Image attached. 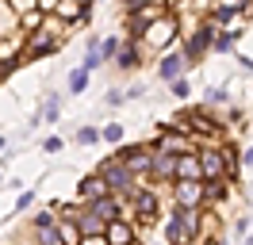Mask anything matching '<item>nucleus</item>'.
I'll use <instances>...</instances> for the list:
<instances>
[{
    "mask_svg": "<svg viewBox=\"0 0 253 245\" xmlns=\"http://www.w3.org/2000/svg\"><path fill=\"white\" fill-rule=\"evenodd\" d=\"M200 234V211L196 207H176L165 222V242L169 245H192Z\"/></svg>",
    "mask_w": 253,
    "mask_h": 245,
    "instance_id": "f257e3e1",
    "label": "nucleus"
},
{
    "mask_svg": "<svg viewBox=\"0 0 253 245\" xmlns=\"http://www.w3.org/2000/svg\"><path fill=\"white\" fill-rule=\"evenodd\" d=\"M96 176L104 180V188H108L111 196H126V199H130V192H134V172H130V168L119 161V157H108V161H100Z\"/></svg>",
    "mask_w": 253,
    "mask_h": 245,
    "instance_id": "f03ea898",
    "label": "nucleus"
},
{
    "mask_svg": "<svg viewBox=\"0 0 253 245\" xmlns=\"http://www.w3.org/2000/svg\"><path fill=\"white\" fill-rule=\"evenodd\" d=\"M173 39H176V15H165V12L142 31V42L150 46V50H165Z\"/></svg>",
    "mask_w": 253,
    "mask_h": 245,
    "instance_id": "7ed1b4c3",
    "label": "nucleus"
},
{
    "mask_svg": "<svg viewBox=\"0 0 253 245\" xmlns=\"http://www.w3.org/2000/svg\"><path fill=\"white\" fill-rule=\"evenodd\" d=\"M158 153H169V157H180V153H196L192 150V134L188 130H176V126H169V130H161L158 134V146H154Z\"/></svg>",
    "mask_w": 253,
    "mask_h": 245,
    "instance_id": "20e7f679",
    "label": "nucleus"
},
{
    "mask_svg": "<svg viewBox=\"0 0 253 245\" xmlns=\"http://www.w3.org/2000/svg\"><path fill=\"white\" fill-rule=\"evenodd\" d=\"M211 39H215V23H204V27H196L192 31V39H188V46H184V65H196V61L204 58L207 50H211Z\"/></svg>",
    "mask_w": 253,
    "mask_h": 245,
    "instance_id": "39448f33",
    "label": "nucleus"
},
{
    "mask_svg": "<svg viewBox=\"0 0 253 245\" xmlns=\"http://www.w3.org/2000/svg\"><path fill=\"white\" fill-rule=\"evenodd\" d=\"M130 211H134V218H142V222H154L158 218V192L134 188L130 192Z\"/></svg>",
    "mask_w": 253,
    "mask_h": 245,
    "instance_id": "423d86ee",
    "label": "nucleus"
},
{
    "mask_svg": "<svg viewBox=\"0 0 253 245\" xmlns=\"http://www.w3.org/2000/svg\"><path fill=\"white\" fill-rule=\"evenodd\" d=\"M119 161H123L130 172H150L154 150H150V146H126V150H119Z\"/></svg>",
    "mask_w": 253,
    "mask_h": 245,
    "instance_id": "0eeeda50",
    "label": "nucleus"
},
{
    "mask_svg": "<svg viewBox=\"0 0 253 245\" xmlns=\"http://www.w3.org/2000/svg\"><path fill=\"white\" fill-rule=\"evenodd\" d=\"M88 211H92L96 218H104V222H115V218H123L119 196H100V199H88Z\"/></svg>",
    "mask_w": 253,
    "mask_h": 245,
    "instance_id": "6e6552de",
    "label": "nucleus"
},
{
    "mask_svg": "<svg viewBox=\"0 0 253 245\" xmlns=\"http://www.w3.org/2000/svg\"><path fill=\"white\" fill-rule=\"evenodd\" d=\"M104 242L108 245H134V226L126 218H115V222L104 226Z\"/></svg>",
    "mask_w": 253,
    "mask_h": 245,
    "instance_id": "1a4fd4ad",
    "label": "nucleus"
},
{
    "mask_svg": "<svg viewBox=\"0 0 253 245\" xmlns=\"http://www.w3.org/2000/svg\"><path fill=\"white\" fill-rule=\"evenodd\" d=\"M200 203H204V180L176 184V207H196L200 211Z\"/></svg>",
    "mask_w": 253,
    "mask_h": 245,
    "instance_id": "9d476101",
    "label": "nucleus"
},
{
    "mask_svg": "<svg viewBox=\"0 0 253 245\" xmlns=\"http://www.w3.org/2000/svg\"><path fill=\"white\" fill-rule=\"evenodd\" d=\"M12 61H23V35H8V39H0V65L8 69Z\"/></svg>",
    "mask_w": 253,
    "mask_h": 245,
    "instance_id": "9b49d317",
    "label": "nucleus"
},
{
    "mask_svg": "<svg viewBox=\"0 0 253 245\" xmlns=\"http://www.w3.org/2000/svg\"><path fill=\"white\" fill-rule=\"evenodd\" d=\"M150 172L158 176V180H176V157H169V153H158L154 150V161H150Z\"/></svg>",
    "mask_w": 253,
    "mask_h": 245,
    "instance_id": "f8f14e48",
    "label": "nucleus"
},
{
    "mask_svg": "<svg viewBox=\"0 0 253 245\" xmlns=\"http://www.w3.org/2000/svg\"><path fill=\"white\" fill-rule=\"evenodd\" d=\"M188 180H200V161H196V153H180L176 157V180L173 184H188Z\"/></svg>",
    "mask_w": 253,
    "mask_h": 245,
    "instance_id": "ddd939ff",
    "label": "nucleus"
},
{
    "mask_svg": "<svg viewBox=\"0 0 253 245\" xmlns=\"http://www.w3.org/2000/svg\"><path fill=\"white\" fill-rule=\"evenodd\" d=\"M184 69H188V65H184V58H180V54H165V58H161V65H158V77L173 84V81L184 73Z\"/></svg>",
    "mask_w": 253,
    "mask_h": 245,
    "instance_id": "4468645a",
    "label": "nucleus"
},
{
    "mask_svg": "<svg viewBox=\"0 0 253 245\" xmlns=\"http://www.w3.org/2000/svg\"><path fill=\"white\" fill-rule=\"evenodd\" d=\"M115 65H119V69H138V65H142V61H138V42H134V39L115 50Z\"/></svg>",
    "mask_w": 253,
    "mask_h": 245,
    "instance_id": "2eb2a0df",
    "label": "nucleus"
},
{
    "mask_svg": "<svg viewBox=\"0 0 253 245\" xmlns=\"http://www.w3.org/2000/svg\"><path fill=\"white\" fill-rule=\"evenodd\" d=\"M100 196H111L108 188H104V180H100V176H84V180H81V199H84V203H88V199H100Z\"/></svg>",
    "mask_w": 253,
    "mask_h": 245,
    "instance_id": "dca6fc26",
    "label": "nucleus"
},
{
    "mask_svg": "<svg viewBox=\"0 0 253 245\" xmlns=\"http://www.w3.org/2000/svg\"><path fill=\"white\" fill-rule=\"evenodd\" d=\"M188 119H192V126H196L200 134H215V130H219V122L211 119L204 107H192V111H188Z\"/></svg>",
    "mask_w": 253,
    "mask_h": 245,
    "instance_id": "f3484780",
    "label": "nucleus"
},
{
    "mask_svg": "<svg viewBox=\"0 0 253 245\" xmlns=\"http://www.w3.org/2000/svg\"><path fill=\"white\" fill-rule=\"evenodd\" d=\"M54 15H58V19H81V15H84V8H81V4H73V0H58Z\"/></svg>",
    "mask_w": 253,
    "mask_h": 245,
    "instance_id": "a211bd4d",
    "label": "nucleus"
},
{
    "mask_svg": "<svg viewBox=\"0 0 253 245\" xmlns=\"http://www.w3.org/2000/svg\"><path fill=\"white\" fill-rule=\"evenodd\" d=\"M100 61H104V58H100V42L92 39V42H88V50H84V65H81V69H84V73H92Z\"/></svg>",
    "mask_w": 253,
    "mask_h": 245,
    "instance_id": "6ab92c4d",
    "label": "nucleus"
},
{
    "mask_svg": "<svg viewBox=\"0 0 253 245\" xmlns=\"http://www.w3.org/2000/svg\"><path fill=\"white\" fill-rule=\"evenodd\" d=\"M58 107H62L58 92H50V96H46V104H42V119H46V122H58Z\"/></svg>",
    "mask_w": 253,
    "mask_h": 245,
    "instance_id": "aec40b11",
    "label": "nucleus"
},
{
    "mask_svg": "<svg viewBox=\"0 0 253 245\" xmlns=\"http://www.w3.org/2000/svg\"><path fill=\"white\" fill-rule=\"evenodd\" d=\"M39 245H65V242H62V234H58V222L39 230Z\"/></svg>",
    "mask_w": 253,
    "mask_h": 245,
    "instance_id": "412c9836",
    "label": "nucleus"
},
{
    "mask_svg": "<svg viewBox=\"0 0 253 245\" xmlns=\"http://www.w3.org/2000/svg\"><path fill=\"white\" fill-rule=\"evenodd\" d=\"M84 88H88V73H84V69H73V73H69V92L77 96V92H84Z\"/></svg>",
    "mask_w": 253,
    "mask_h": 245,
    "instance_id": "4be33fe9",
    "label": "nucleus"
},
{
    "mask_svg": "<svg viewBox=\"0 0 253 245\" xmlns=\"http://www.w3.org/2000/svg\"><path fill=\"white\" fill-rule=\"evenodd\" d=\"M100 138H108V142H123V122H108V126L100 130Z\"/></svg>",
    "mask_w": 253,
    "mask_h": 245,
    "instance_id": "5701e85b",
    "label": "nucleus"
},
{
    "mask_svg": "<svg viewBox=\"0 0 253 245\" xmlns=\"http://www.w3.org/2000/svg\"><path fill=\"white\" fill-rule=\"evenodd\" d=\"M77 142H81V146H92V142H100V130H96V126H81Z\"/></svg>",
    "mask_w": 253,
    "mask_h": 245,
    "instance_id": "b1692460",
    "label": "nucleus"
},
{
    "mask_svg": "<svg viewBox=\"0 0 253 245\" xmlns=\"http://www.w3.org/2000/svg\"><path fill=\"white\" fill-rule=\"evenodd\" d=\"M39 23H42V15H39V12H23V15H19V27H23V31L39 27Z\"/></svg>",
    "mask_w": 253,
    "mask_h": 245,
    "instance_id": "393cba45",
    "label": "nucleus"
},
{
    "mask_svg": "<svg viewBox=\"0 0 253 245\" xmlns=\"http://www.w3.org/2000/svg\"><path fill=\"white\" fill-rule=\"evenodd\" d=\"M188 81H184V77H176V81H173V96H176V100H188Z\"/></svg>",
    "mask_w": 253,
    "mask_h": 245,
    "instance_id": "a878e982",
    "label": "nucleus"
},
{
    "mask_svg": "<svg viewBox=\"0 0 253 245\" xmlns=\"http://www.w3.org/2000/svg\"><path fill=\"white\" fill-rule=\"evenodd\" d=\"M115 50H119V39H104L100 42V58H115Z\"/></svg>",
    "mask_w": 253,
    "mask_h": 245,
    "instance_id": "bb28decb",
    "label": "nucleus"
},
{
    "mask_svg": "<svg viewBox=\"0 0 253 245\" xmlns=\"http://www.w3.org/2000/svg\"><path fill=\"white\" fill-rule=\"evenodd\" d=\"M58 218H54V211H39L35 214V230H42V226H54Z\"/></svg>",
    "mask_w": 253,
    "mask_h": 245,
    "instance_id": "cd10ccee",
    "label": "nucleus"
},
{
    "mask_svg": "<svg viewBox=\"0 0 253 245\" xmlns=\"http://www.w3.org/2000/svg\"><path fill=\"white\" fill-rule=\"evenodd\" d=\"M54 8H58V0H35V12L39 15H54Z\"/></svg>",
    "mask_w": 253,
    "mask_h": 245,
    "instance_id": "c85d7f7f",
    "label": "nucleus"
},
{
    "mask_svg": "<svg viewBox=\"0 0 253 245\" xmlns=\"http://www.w3.org/2000/svg\"><path fill=\"white\" fill-rule=\"evenodd\" d=\"M207 104H226V92L222 88H207Z\"/></svg>",
    "mask_w": 253,
    "mask_h": 245,
    "instance_id": "c756f323",
    "label": "nucleus"
},
{
    "mask_svg": "<svg viewBox=\"0 0 253 245\" xmlns=\"http://www.w3.org/2000/svg\"><path fill=\"white\" fill-rule=\"evenodd\" d=\"M62 146H65L62 138H46V142H42V150H46V153H58V150H62Z\"/></svg>",
    "mask_w": 253,
    "mask_h": 245,
    "instance_id": "7c9ffc66",
    "label": "nucleus"
},
{
    "mask_svg": "<svg viewBox=\"0 0 253 245\" xmlns=\"http://www.w3.org/2000/svg\"><path fill=\"white\" fill-rule=\"evenodd\" d=\"M31 203H35V192H23V196H19V203H16V211H27Z\"/></svg>",
    "mask_w": 253,
    "mask_h": 245,
    "instance_id": "2f4dec72",
    "label": "nucleus"
},
{
    "mask_svg": "<svg viewBox=\"0 0 253 245\" xmlns=\"http://www.w3.org/2000/svg\"><path fill=\"white\" fill-rule=\"evenodd\" d=\"M16 12H35V0H12Z\"/></svg>",
    "mask_w": 253,
    "mask_h": 245,
    "instance_id": "473e14b6",
    "label": "nucleus"
},
{
    "mask_svg": "<svg viewBox=\"0 0 253 245\" xmlns=\"http://www.w3.org/2000/svg\"><path fill=\"white\" fill-rule=\"evenodd\" d=\"M77 245H108V242H104V234H96V238H81Z\"/></svg>",
    "mask_w": 253,
    "mask_h": 245,
    "instance_id": "72a5a7b5",
    "label": "nucleus"
},
{
    "mask_svg": "<svg viewBox=\"0 0 253 245\" xmlns=\"http://www.w3.org/2000/svg\"><path fill=\"white\" fill-rule=\"evenodd\" d=\"M242 161H246V165H253V146H250L246 153H242Z\"/></svg>",
    "mask_w": 253,
    "mask_h": 245,
    "instance_id": "f704fd0d",
    "label": "nucleus"
},
{
    "mask_svg": "<svg viewBox=\"0 0 253 245\" xmlns=\"http://www.w3.org/2000/svg\"><path fill=\"white\" fill-rule=\"evenodd\" d=\"M73 4H81V8H88V4H92V0H73Z\"/></svg>",
    "mask_w": 253,
    "mask_h": 245,
    "instance_id": "c9c22d12",
    "label": "nucleus"
},
{
    "mask_svg": "<svg viewBox=\"0 0 253 245\" xmlns=\"http://www.w3.org/2000/svg\"><path fill=\"white\" fill-rule=\"evenodd\" d=\"M0 180H4V172H0Z\"/></svg>",
    "mask_w": 253,
    "mask_h": 245,
    "instance_id": "e433bc0d",
    "label": "nucleus"
}]
</instances>
